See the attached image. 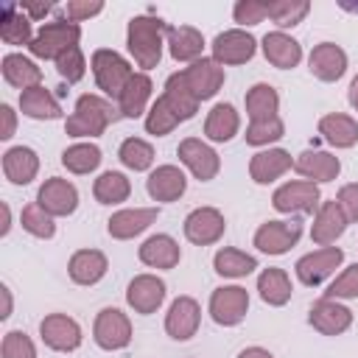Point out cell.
Here are the masks:
<instances>
[{"instance_id":"1","label":"cell","mask_w":358,"mask_h":358,"mask_svg":"<svg viewBox=\"0 0 358 358\" xmlns=\"http://www.w3.org/2000/svg\"><path fill=\"white\" fill-rule=\"evenodd\" d=\"M165 36H168V22H162L159 17L151 14H140L129 20L126 28V48L131 53V59L137 62V67L154 70L162 59V48H165Z\"/></svg>"},{"instance_id":"2","label":"cell","mask_w":358,"mask_h":358,"mask_svg":"<svg viewBox=\"0 0 358 358\" xmlns=\"http://www.w3.org/2000/svg\"><path fill=\"white\" fill-rule=\"evenodd\" d=\"M120 117V112L101 95L95 92H84L76 101L73 115L64 120V131L70 137H101L106 131L109 123H115Z\"/></svg>"},{"instance_id":"3","label":"cell","mask_w":358,"mask_h":358,"mask_svg":"<svg viewBox=\"0 0 358 358\" xmlns=\"http://www.w3.org/2000/svg\"><path fill=\"white\" fill-rule=\"evenodd\" d=\"M78 39H81V25L67 20V17H59L53 22H45L34 42L28 45V50L36 56V59H59L62 53H67L70 48H78Z\"/></svg>"},{"instance_id":"4","label":"cell","mask_w":358,"mask_h":358,"mask_svg":"<svg viewBox=\"0 0 358 358\" xmlns=\"http://www.w3.org/2000/svg\"><path fill=\"white\" fill-rule=\"evenodd\" d=\"M90 67H92V76H95L98 90L103 95H109V98H120V92L126 90V84L134 76L129 59H123L112 48H98L92 53V59H90Z\"/></svg>"},{"instance_id":"5","label":"cell","mask_w":358,"mask_h":358,"mask_svg":"<svg viewBox=\"0 0 358 358\" xmlns=\"http://www.w3.org/2000/svg\"><path fill=\"white\" fill-rule=\"evenodd\" d=\"M271 204L277 213H313L316 215V210L322 204V193H319L316 182L294 179V182H285L274 190Z\"/></svg>"},{"instance_id":"6","label":"cell","mask_w":358,"mask_h":358,"mask_svg":"<svg viewBox=\"0 0 358 358\" xmlns=\"http://www.w3.org/2000/svg\"><path fill=\"white\" fill-rule=\"evenodd\" d=\"M249 310V291L241 285H221L210 294V316L215 324L235 327Z\"/></svg>"},{"instance_id":"7","label":"cell","mask_w":358,"mask_h":358,"mask_svg":"<svg viewBox=\"0 0 358 358\" xmlns=\"http://www.w3.org/2000/svg\"><path fill=\"white\" fill-rule=\"evenodd\" d=\"M92 338L101 350H123L129 347L131 341V322L123 310L117 308H103L98 316H95V324H92Z\"/></svg>"},{"instance_id":"8","label":"cell","mask_w":358,"mask_h":358,"mask_svg":"<svg viewBox=\"0 0 358 358\" xmlns=\"http://www.w3.org/2000/svg\"><path fill=\"white\" fill-rule=\"evenodd\" d=\"M341 260H344V249H338V246H322L316 252L302 255L296 260L294 271H296V277H299L302 285H310L313 288V285H322L341 266Z\"/></svg>"},{"instance_id":"9","label":"cell","mask_w":358,"mask_h":358,"mask_svg":"<svg viewBox=\"0 0 358 358\" xmlns=\"http://www.w3.org/2000/svg\"><path fill=\"white\" fill-rule=\"evenodd\" d=\"M39 336H42L45 347H50L56 352H73L84 341L81 324L67 313H48L39 322Z\"/></svg>"},{"instance_id":"10","label":"cell","mask_w":358,"mask_h":358,"mask_svg":"<svg viewBox=\"0 0 358 358\" xmlns=\"http://www.w3.org/2000/svg\"><path fill=\"white\" fill-rule=\"evenodd\" d=\"M176 154H179V162L187 165L190 173H193L199 182H210V179H215L218 171H221V157L215 154L213 145H207V143L199 140V137H185V140L179 143Z\"/></svg>"},{"instance_id":"11","label":"cell","mask_w":358,"mask_h":358,"mask_svg":"<svg viewBox=\"0 0 358 358\" xmlns=\"http://www.w3.org/2000/svg\"><path fill=\"white\" fill-rule=\"evenodd\" d=\"M302 238V221H266L255 232V246L263 255H285Z\"/></svg>"},{"instance_id":"12","label":"cell","mask_w":358,"mask_h":358,"mask_svg":"<svg viewBox=\"0 0 358 358\" xmlns=\"http://www.w3.org/2000/svg\"><path fill=\"white\" fill-rule=\"evenodd\" d=\"M210 48H213V59L221 67L224 64H243L257 53V39L243 28H229V31H221Z\"/></svg>"},{"instance_id":"13","label":"cell","mask_w":358,"mask_h":358,"mask_svg":"<svg viewBox=\"0 0 358 358\" xmlns=\"http://www.w3.org/2000/svg\"><path fill=\"white\" fill-rule=\"evenodd\" d=\"M36 204L50 213L53 218H64V215H73L76 207H78V190L73 182L62 179V176H50L39 185L36 190Z\"/></svg>"},{"instance_id":"14","label":"cell","mask_w":358,"mask_h":358,"mask_svg":"<svg viewBox=\"0 0 358 358\" xmlns=\"http://www.w3.org/2000/svg\"><path fill=\"white\" fill-rule=\"evenodd\" d=\"M182 229H185V238H187L190 243H196V246H210V243L221 241V235H224V229H227V218H224V213L215 210V207H196V210L187 213Z\"/></svg>"},{"instance_id":"15","label":"cell","mask_w":358,"mask_h":358,"mask_svg":"<svg viewBox=\"0 0 358 358\" xmlns=\"http://www.w3.org/2000/svg\"><path fill=\"white\" fill-rule=\"evenodd\" d=\"M182 73V78H185V84H187V90L196 95V101L201 103V101H210L213 95H218V90L224 87V67L215 62V59H199V62H193L190 67H185V70H179Z\"/></svg>"},{"instance_id":"16","label":"cell","mask_w":358,"mask_h":358,"mask_svg":"<svg viewBox=\"0 0 358 358\" xmlns=\"http://www.w3.org/2000/svg\"><path fill=\"white\" fill-rule=\"evenodd\" d=\"M308 322L313 330H319L322 336H341L352 327V310L347 305H341L338 299H316L308 310Z\"/></svg>"},{"instance_id":"17","label":"cell","mask_w":358,"mask_h":358,"mask_svg":"<svg viewBox=\"0 0 358 358\" xmlns=\"http://www.w3.org/2000/svg\"><path fill=\"white\" fill-rule=\"evenodd\" d=\"M165 294H168L165 280H159L157 274H137L126 288V302L134 313L148 316L159 310V305L165 302Z\"/></svg>"},{"instance_id":"18","label":"cell","mask_w":358,"mask_h":358,"mask_svg":"<svg viewBox=\"0 0 358 358\" xmlns=\"http://www.w3.org/2000/svg\"><path fill=\"white\" fill-rule=\"evenodd\" d=\"M201 324V308L193 296H176L165 313V333L176 341H187L196 336Z\"/></svg>"},{"instance_id":"19","label":"cell","mask_w":358,"mask_h":358,"mask_svg":"<svg viewBox=\"0 0 358 358\" xmlns=\"http://www.w3.org/2000/svg\"><path fill=\"white\" fill-rule=\"evenodd\" d=\"M294 171L302 173L308 182H333L341 173V159L333 157L330 151L305 148L302 154L294 157Z\"/></svg>"},{"instance_id":"20","label":"cell","mask_w":358,"mask_h":358,"mask_svg":"<svg viewBox=\"0 0 358 358\" xmlns=\"http://www.w3.org/2000/svg\"><path fill=\"white\" fill-rule=\"evenodd\" d=\"M159 210L157 207H129V210H117L112 213V218L106 221V232L115 241H129L140 232H145L154 221H157Z\"/></svg>"},{"instance_id":"21","label":"cell","mask_w":358,"mask_h":358,"mask_svg":"<svg viewBox=\"0 0 358 358\" xmlns=\"http://www.w3.org/2000/svg\"><path fill=\"white\" fill-rule=\"evenodd\" d=\"M347 224H350V221H347V215L341 213V207H338L336 199L322 201L319 210H316V215H313L310 241H313L316 246H330V243H336V238L344 235Z\"/></svg>"},{"instance_id":"22","label":"cell","mask_w":358,"mask_h":358,"mask_svg":"<svg viewBox=\"0 0 358 358\" xmlns=\"http://www.w3.org/2000/svg\"><path fill=\"white\" fill-rule=\"evenodd\" d=\"M308 67L319 81H338L347 73V53L336 42H319L308 56Z\"/></svg>"},{"instance_id":"23","label":"cell","mask_w":358,"mask_h":358,"mask_svg":"<svg viewBox=\"0 0 358 358\" xmlns=\"http://www.w3.org/2000/svg\"><path fill=\"white\" fill-rule=\"evenodd\" d=\"M137 257L148 268H176L179 260H182V249H179V243L171 235L157 232V235H151V238H145L140 243Z\"/></svg>"},{"instance_id":"24","label":"cell","mask_w":358,"mask_h":358,"mask_svg":"<svg viewBox=\"0 0 358 358\" xmlns=\"http://www.w3.org/2000/svg\"><path fill=\"white\" fill-rule=\"evenodd\" d=\"M145 190L154 201H176L185 196L187 190V179L176 165H159L148 173L145 179Z\"/></svg>"},{"instance_id":"25","label":"cell","mask_w":358,"mask_h":358,"mask_svg":"<svg viewBox=\"0 0 358 358\" xmlns=\"http://www.w3.org/2000/svg\"><path fill=\"white\" fill-rule=\"evenodd\" d=\"M165 45H168V53L173 62H190L193 64L204 53V36L193 25H168Z\"/></svg>"},{"instance_id":"26","label":"cell","mask_w":358,"mask_h":358,"mask_svg":"<svg viewBox=\"0 0 358 358\" xmlns=\"http://www.w3.org/2000/svg\"><path fill=\"white\" fill-rule=\"evenodd\" d=\"M260 48H263L266 62L274 64V67H280V70H291V67H296L302 62V45L294 36H288L285 31L266 34L263 42H260Z\"/></svg>"},{"instance_id":"27","label":"cell","mask_w":358,"mask_h":358,"mask_svg":"<svg viewBox=\"0 0 358 358\" xmlns=\"http://www.w3.org/2000/svg\"><path fill=\"white\" fill-rule=\"evenodd\" d=\"M291 168H294V159L285 148H266L249 159V176L257 185H271L274 179H280Z\"/></svg>"},{"instance_id":"28","label":"cell","mask_w":358,"mask_h":358,"mask_svg":"<svg viewBox=\"0 0 358 358\" xmlns=\"http://www.w3.org/2000/svg\"><path fill=\"white\" fill-rule=\"evenodd\" d=\"M106 268H109V260L101 249H78L67 263V274L76 285H95L98 280H103Z\"/></svg>"},{"instance_id":"29","label":"cell","mask_w":358,"mask_h":358,"mask_svg":"<svg viewBox=\"0 0 358 358\" xmlns=\"http://www.w3.org/2000/svg\"><path fill=\"white\" fill-rule=\"evenodd\" d=\"M3 173L11 185H31L39 173V157L28 145H11L3 154Z\"/></svg>"},{"instance_id":"30","label":"cell","mask_w":358,"mask_h":358,"mask_svg":"<svg viewBox=\"0 0 358 358\" xmlns=\"http://www.w3.org/2000/svg\"><path fill=\"white\" fill-rule=\"evenodd\" d=\"M0 70H3V78L11 87H17L20 92L42 84V70L36 67L34 59H28L22 53H6L3 62H0Z\"/></svg>"},{"instance_id":"31","label":"cell","mask_w":358,"mask_h":358,"mask_svg":"<svg viewBox=\"0 0 358 358\" xmlns=\"http://www.w3.org/2000/svg\"><path fill=\"white\" fill-rule=\"evenodd\" d=\"M319 134L336 148H352L358 143V120L344 112H330L319 117Z\"/></svg>"},{"instance_id":"32","label":"cell","mask_w":358,"mask_h":358,"mask_svg":"<svg viewBox=\"0 0 358 358\" xmlns=\"http://www.w3.org/2000/svg\"><path fill=\"white\" fill-rule=\"evenodd\" d=\"M151 92H154V84H151L148 73H134L131 81L126 84V90L117 98L120 117H140L145 112L148 101H151Z\"/></svg>"},{"instance_id":"33","label":"cell","mask_w":358,"mask_h":358,"mask_svg":"<svg viewBox=\"0 0 358 358\" xmlns=\"http://www.w3.org/2000/svg\"><path fill=\"white\" fill-rule=\"evenodd\" d=\"M257 291H260V299L271 308H282L291 294H294V285H291V277L285 268H277V266H268L257 274Z\"/></svg>"},{"instance_id":"34","label":"cell","mask_w":358,"mask_h":358,"mask_svg":"<svg viewBox=\"0 0 358 358\" xmlns=\"http://www.w3.org/2000/svg\"><path fill=\"white\" fill-rule=\"evenodd\" d=\"M241 129V115L232 103H215L210 112H207V120H204V134L207 140L213 143H229Z\"/></svg>"},{"instance_id":"35","label":"cell","mask_w":358,"mask_h":358,"mask_svg":"<svg viewBox=\"0 0 358 358\" xmlns=\"http://www.w3.org/2000/svg\"><path fill=\"white\" fill-rule=\"evenodd\" d=\"M20 112L28 115V117H34V120H56V117H62L59 101L42 84L20 92Z\"/></svg>"},{"instance_id":"36","label":"cell","mask_w":358,"mask_h":358,"mask_svg":"<svg viewBox=\"0 0 358 358\" xmlns=\"http://www.w3.org/2000/svg\"><path fill=\"white\" fill-rule=\"evenodd\" d=\"M34 36L36 34L31 31V17L22 14L17 3H6L0 17V39L6 45H31Z\"/></svg>"},{"instance_id":"37","label":"cell","mask_w":358,"mask_h":358,"mask_svg":"<svg viewBox=\"0 0 358 358\" xmlns=\"http://www.w3.org/2000/svg\"><path fill=\"white\" fill-rule=\"evenodd\" d=\"M277 109H280V95L271 84L260 81V84L246 90V115H249L252 123L277 117Z\"/></svg>"},{"instance_id":"38","label":"cell","mask_w":358,"mask_h":358,"mask_svg":"<svg viewBox=\"0 0 358 358\" xmlns=\"http://www.w3.org/2000/svg\"><path fill=\"white\" fill-rule=\"evenodd\" d=\"M162 98H165V103L176 112L179 120H190V117L199 112V101H196V95L187 90L182 73H171V76L165 78V92H162Z\"/></svg>"},{"instance_id":"39","label":"cell","mask_w":358,"mask_h":358,"mask_svg":"<svg viewBox=\"0 0 358 358\" xmlns=\"http://www.w3.org/2000/svg\"><path fill=\"white\" fill-rule=\"evenodd\" d=\"M92 196L98 204H120L131 196V182L120 171H103L92 182Z\"/></svg>"},{"instance_id":"40","label":"cell","mask_w":358,"mask_h":358,"mask_svg":"<svg viewBox=\"0 0 358 358\" xmlns=\"http://www.w3.org/2000/svg\"><path fill=\"white\" fill-rule=\"evenodd\" d=\"M213 268H215V274H221V277L238 280V277H246V274H252V271L257 268V257H255V255H246V252H241V249H235V246H224V249L215 252Z\"/></svg>"},{"instance_id":"41","label":"cell","mask_w":358,"mask_h":358,"mask_svg":"<svg viewBox=\"0 0 358 358\" xmlns=\"http://www.w3.org/2000/svg\"><path fill=\"white\" fill-rule=\"evenodd\" d=\"M101 148L95 143H73L62 151V165L70 171V173H92L98 165H101Z\"/></svg>"},{"instance_id":"42","label":"cell","mask_w":358,"mask_h":358,"mask_svg":"<svg viewBox=\"0 0 358 358\" xmlns=\"http://www.w3.org/2000/svg\"><path fill=\"white\" fill-rule=\"evenodd\" d=\"M310 11L308 0H271L266 3V14L277 28H294L299 25Z\"/></svg>"},{"instance_id":"43","label":"cell","mask_w":358,"mask_h":358,"mask_svg":"<svg viewBox=\"0 0 358 358\" xmlns=\"http://www.w3.org/2000/svg\"><path fill=\"white\" fill-rule=\"evenodd\" d=\"M117 159L129 171H148L154 165V145L143 137H126L117 148Z\"/></svg>"},{"instance_id":"44","label":"cell","mask_w":358,"mask_h":358,"mask_svg":"<svg viewBox=\"0 0 358 358\" xmlns=\"http://www.w3.org/2000/svg\"><path fill=\"white\" fill-rule=\"evenodd\" d=\"M179 123H182V120H179L176 112L165 103L162 95H159V98L148 106V112H145V131L154 134V137H165V134H171Z\"/></svg>"},{"instance_id":"45","label":"cell","mask_w":358,"mask_h":358,"mask_svg":"<svg viewBox=\"0 0 358 358\" xmlns=\"http://www.w3.org/2000/svg\"><path fill=\"white\" fill-rule=\"evenodd\" d=\"M20 224H22V229H25L28 235L42 238V241H48V238H53V235H56L53 215H50V213H45L36 201L22 207V213H20Z\"/></svg>"},{"instance_id":"46","label":"cell","mask_w":358,"mask_h":358,"mask_svg":"<svg viewBox=\"0 0 358 358\" xmlns=\"http://www.w3.org/2000/svg\"><path fill=\"white\" fill-rule=\"evenodd\" d=\"M282 134H285V123L280 117H271V120L249 123L243 137H246L249 145H268V143H277Z\"/></svg>"},{"instance_id":"47","label":"cell","mask_w":358,"mask_h":358,"mask_svg":"<svg viewBox=\"0 0 358 358\" xmlns=\"http://www.w3.org/2000/svg\"><path fill=\"white\" fill-rule=\"evenodd\" d=\"M56 70L67 84H78L87 76V59L81 53V48H70L67 53H62L56 59Z\"/></svg>"},{"instance_id":"48","label":"cell","mask_w":358,"mask_h":358,"mask_svg":"<svg viewBox=\"0 0 358 358\" xmlns=\"http://www.w3.org/2000/svg\"><path fill=\"white\" fill-rule=\"evenodd\" d=\"M327 299H358V263L347 266L324 291Z\"/></svg>"},{"instance_id":"49","label":"cell","mask_w":358,"mask_h":358,"mask_svg":"<svg viewBox=\"0 0 358 358\" xmlns=\"http://www.w3.org/2000/svg\"><path fill=\"white\" fill-rule=\"evenodd\" d=\"M0 355L3 358H36V347H34L31 336H25L22 330H8L3 336Z\"/></svg>"},{"instance_id":"50","label":"cell","mask_w":358,"mask_h":358,"mask_svg":"<svg viewBox=\"0 0 358 358\" xmlns=\"http://www.w3.org/2000/svg\"><path fill=\"white\" fill-rule=\"evenodd\" d=\"M232 17H235L238 25L246 28V25L263 22L268 14H266V3H260V0H238L235 8H232Z\"/></svg>"},{"instance_id":"51","label":"cell","mask_w":358,"mask_h":358,"mask_svg":"<svg viewBox=\"0 0 358 358\" xmlns=\"http://www.w3.org/2000/svg\"><path fill=\"white\" fill-rule=\"evenodd\" d=\"M101 11H103V3H101V0H70V3L64 6L67 20H73V22L90 20V17L101 14Z\"/></svg>"},{"instance_id":"52","label":"cell","mask_w":358,"mask_h":358,"mask_svg":"<svg viewBox=\"0 0 358 358\" xmlns=\"http://www.w3.org/2000/svg\"><path fill=\"white\" fill-rule=\"evenodd\" d=\"M341 213L347 215V221H358V182H350V185H341L338 196H336Z\"/></svg>"},{"instance_id":"53","label":"cell","mask_w":358,"mask_h":358,"mask_svg":"<svg viewBox=\"0 0 358 358\" xmlns=\"http://www.w3.org/2000/svg\"><path fill=\"white\" fill-rule=\"evenodd\" d=\"M0 117H3V129H0V140H11L14 129H17V115L8 103H0Z\"/></svg>"},{"instance_id":"54","label":"cell","mask_w":358,"mask_h":358,"mask_svg":"<svg viewBox=\"0 0 358 358\" xmlns=\"http://www.w3.org/2000/svg\"><path fill=\"white\" fill-rule=\"evenodd\" d=\"M17 6H20L22 14L31 17V22H34V20H42V17L53 8V3H31V0H22V3H17Z\"/></svg>"},{"instance_id":"55","label":"cell","mask_w":358,"mask_h":358,"mask_svg":"<svg viewBox=\"0 0 358 358\" xmlns=\"http://www.w3.org/2000/svg\"><path fill=\"white\" fill-rule=\"evenodd\" d=\"M238 358H274V355L268 350H263V347H246V350L238 352Z\"/></svg>"},{"instance_id":"56","label":"cell","mask_w":358,"mask_h":358,"mask_svg":"<svg viewBox=\"0 0 358 358\" xmlns=\"http://www.w3.org/2000/svg\"><path fill=\"white\" fill-rule=\"evenodd\" d=\"M0 294H3V313H0V319H8L11 316V291H8V285H0Z\"/></svg>"},{"instance_id":"57","label":"cell","mask_w":358,"mask_h":358,"mask_svg":"<svg viewBox=\"0 0 358 358\" xmlns=\"http://www.w3.org/2000/svg\"><path fill=\"white\" fill-rule=\"evenodd\" d=\"M347 98H350V106L358 112V76L350 81V90H347Z\"/></svg>"},{"instance_id":"58","label":"cell","mask_w":358,"mask_h":358,"mask_svg":"<svg viewBox=\"0 0 358 358\" xmlns=\"http://www.w3.org/2000/svg\"><path fill=\"white\" fill-rule=\"evenodd\" d=\"M11 229V213H8V204L3 201V227H0V235H8Z\"/></svg>"},{"instance_id":"59","label":"cell","mask_w":358,"mask_h":358,"mask_svg":"<svg viewBox=\"0 0 358 358\" xmlns=\"http://www.w3.org/2000/svg\"><path fill=\"white\" fill-rule=\"evenodd\" d=\"M341 8H347V11H358V6H350V3H341Z\"/></svg>"}]
</instances>
